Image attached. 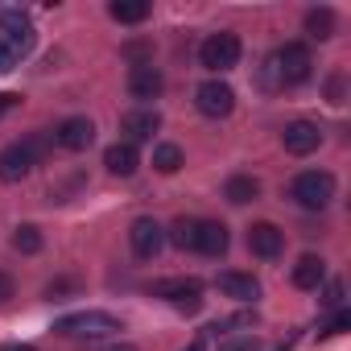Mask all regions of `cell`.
Listing matches in <instances>:
<instances>
[{"label":"cell","mask_w":351,"mask_h":351,"mask_svg":"<svg viewBox=\"0 0 351 351\" xmlns=\"http://www.w3.org/2000/svg\"><path fill=\"white\" fill-rule=\"evenodd\" d=\"M54 330L66 335V339H108V335L124 330V322L116 314H108V310H79V314L58 318Z\"/></svg>","instance_id":"cell-1"},{"label":"cell","mask_w":351,"mask_h":351,"mask_svg":"<svg viewBox=\"0 0 351 351\" xmlns=\"http://www.w3.org/2000/svg\"><path fill=\"white\" fill-rule=\"evenodd\" d=\"M289 195L298 199V207L322 211V207L335 199V173H326V169H306V173H298V178H293Z\"/></svg>","instance_id":"cell-2"},{"label":"cell","mask_w":351,"mask_h":351,"mask_svg":"<svg viewBox=\"0 0 351 351\" xmlns=\"http://www.w3.org/2000/svg\"><path fill=\"white\" fill-rule=\"evenodd\" d=\"M149 293L153 298H165L169 306H178L186 314H195L203 306V281H195V277H165V281L149 285Z\"/></svg>","instance_id":"cell-3"},{"label":"cell","mask_w":351,"mask_h":351,"mask_svg":"<svg viewBox=\"0 0 351 351\" xmlns=\"http://www.w3.org/2000/svg\"><path fill=\"white\" fill-rule=\"evenodd\" d=\"M240 54H244V46H240L236 34H211V38L199 46V58H203L207 71H232V66L240 62Z\"/></svg>","instance_id":"cell-4"},{"label":"cell","mask_w":351,"mask_h":351,"mask_svg":"<svg viewBox=\"0 0 351 351\" xmlns=\"http://www.w3.org/2000/svg\"><path fill=\"white\" fill-rule=\"evenodd\" d=\"M273 66H277V79H281V83H306L314 58H310V50H306L302 42H285V46L273 54Z\"/></svg>","instance_id":"cell-5"},{"label":"cell","mask_w":351,"mask_h":351,"mask_svg":"<svg viewBox=\"0 0 351 351\" xmlns=\"http://www.w3.org/2000/svg\"><path fill=\"white\" fill-rule=\"evenodd\" d=\"M0 29H5V50L13 58H25L34 50V25L21 9H0Z\"/></svg>","instance_id":"cell-6"},{"label":"cell","mask_w":351,"mask_h":351,"mask_svg":"<svg viewBox=\"0 0 351 351\" xmlns=\"http://www.w3.org/2000/svg\"><path fill=\"white\" fill-rule=\"evenodd\" d=\"M195 104H199L203 116L219 120V116H232V108H236V91H232L223 79H207V83L195 91Z\"/></svg>","instance_id":"cell-7"},{"label":"cell","mask_w":351,"mask_h":351,"mask_svg":"<svg viewBox=\"0 0 351 351\" xmlns=\"http://www.w3.org/2000/svg\"><path fill=\"white\" fill-rule=\"evenodd\" d=\"M128 240H132V252L141 256V261H153L161 248H165V228L157 223V219H136L132 223V232H128Z\"/></svg>","instance_id":"cell-8"},{"label":"cell","mask_w":351,"mask_h":351,"mask_svg":"<svg viewBox=\"0 0 351 351\" xmlns=\"http://www.w3.org/2000/svg\"><path fill=\"white\" fill-rule=\"evenodd\" d=\"M54 141H58L62 149H71V153H83V149H91V141H95V124H91L87 116H66V120L54 128Z\"/></svg>","instance_id":"cell-9"},{"label":"cell","mask_w":351,"mask_h":351,"mask_svg":"<svg viewBox=\"0 0 351 351\" xmlns=\"http://www.w3.org/2000/svg\"><path fill=\"white\" fill-rule=\"evenodd\" d=\"M281 145H285V153L306 157V153H314V149L322 145V128H318V124H310V120H293V124H285Z\"/></svg>","instance_id":"cell-10"},{"label":"cell","mask_w":351,"mask_h":351,"mask_svg":"<svg viewBox=\"0 0 351 351\" xmlns=\"http://www.w3.org/2000/svg\"><path fill=\"white\" fill-rule=\"evenodd\" d=\"M157 128H161V116H157L153 108H132V112L120 116V132H124L128 145H136V141H153Z\"/></svg>","instance_id":"cell-11"},{"label":"cell","mask_w":351,"mask_h":351,"mask_svg":"<svg viewBox=\"0 0 351 351\" xmlns=\"http://www.w3.org/2000/svg\"><path fill=\"white\" fill-rule=\"evenodd\" d=\"M248 248H252V256H261V261H277L281 248H285V232H281L277 223H252V228H248Z\"/></svg>","instance_id":"cell-12"},{"label":"cell","mask_w":351,"mask_h":351,"mask_svg":"<svg viewBox=\"0 0 351 351\" xmlns=\"http://www.w3.org/2000/svg\"><path fill=\"white\" fill-rule=\"evenodd\" d=\"M34 165H38V161H34V153L25 149V141L5 145V149H0V182H21Z\"/></svg>","instance_id":"cell-13"},{"label":"cell","mask_w":351,"mask_h":351,"mask_svg":"<svg viewBox=\"0 0 351 351\" xmlns=\"http://www.w3.org/2000/svg\"><path fill=\"white\" fill-rule=\"evenodd\" d=\"M161 91H165V75H161L153 62L128 71V95H132V99H157Z\"/></svg>","instance_id":"cell-14"},{"label":"cell","mask_w":351,"mask_h":351,"mask_svg":"<svg viewBox=\"0 0 351 351\" xmlns=\"http://www.w3.org/2000/svg\"><path fill=\"white\" fill-rule=\"evenodd\" d=\"M228 244H232L228 223H219V219H199L195 252H203V256H223V252H228Z\"/></svg>","instance_id":"cell-15"},{"label":"cell","mask_w":351,"mask_h":351,"mask_svg":"<svg viewBox=\"0 0 351 351\" xmlns=\"http://www.w3.org/2000/svg\"><path fill=\"white\" fill-rule=\"evenodd\" d=\"M104 165H108V173H116V178H132L136 165H141V153H136V145L116 141V145L104 149Z\"/></svg>","instance_id":"cell-16"},{"label":"cell","mask_w":351,"mask_h":351,"mask_svg":"<svg viewBox=\"0 0 351 351\" xmlns=\"http://www.w3.org/2000/svg\"><path fill=\"white\" fill-rule=\"evenodd\" d=\"M215 285H219V293H228L236 302H256L261 298V281L252 273H219Z\"/></svg>","instance_id":"cell-17"},{"label":"cell","mask_w":351,"mask_h":351,"mask_svg":"<svg viewBox=\"0 0 351 351\" xmlns=\"http://www.w3.org/2000/svg\"><path fill=\"white\" fill-rule=\"evenodd\" d=\"M322 281H326V261L314 256V252H306V256L293 265V285H298V289H318Z\"/></svg>","instance_id":"cell-18"},{"label":"cell","mask_w":351,"mask_h":351,"mask_svg":"<svg viewBox=\"0 0 351 351\" xmlns=\"http://www.w3.org/2000/svg\"><path fill=\"white\" fill-rule=\"evenodd\" d=\"M223 199L244 207V203H256L261 199V182L252 178V173H232V178L223 182Z\"/></svg>","instance_id":"cell-19"},{"label":"cell","mask_w":351,"mask_h":351,"mask_svg":"<svg viewBox=\"0 0 351 351\" xmlns=\"http://www.w3.org/2000/svg\"><path fill=\"white\" fill-rule=\"evenodd\" d=\"M108 13H112V21H120V25H141V21L149 17V5H145V0H112Z\"/></svg>","instance_id":"cell-20"},{"label":"cell","mask_w":351,"mask_h":351,"mask_svg":"<svg viewBox=\"0 0 351 351\" xmlns=\"http://www.w3.org/2000/svg\"><path fill=\"white\" fill-rule=\"evenodd\" d=\"M335 29H339V17H335L330 9H310V13H306V34H310V38L326 42V38H335Z\"/></svg>","instance_id":"cell-21"},{"label":"cell","mask_w":351,"mask_h":351,"mask_svg":"<svg viewBox=\"0 0 351 351\" xmlns=\"http://www.w3.org/2000/svg\"><path fill=\"white\" fill-rule=\"evenodd\" d=\"M153 169H161V173H178V169H182V149L169 145V141L153 145Z\"/></svg>","instance_id":"cell-22"},{"label":"cell","mask_w":351,"mask_h":351,"mask_svg":"<svg viewBox=\"0 0 351 351\" xmlns=\"http://www.w3.org/2000/svg\"><path fill=\"white\" fill-rule=\"evenodd\" d=\"M195 232H199V219H186V215L169 223V240L178 244L182 252H195Z\"/></svg>","instance_id":"cell-23"},{"label":"cell","mask_w":351,"mask_h":351,"mask_svg":"<svg viewBox=\"0 0 351 351\" xmlns=\"http://www.w3.org/2000/svg\"><path fill=\"white\" fill-rule=\"evenodd\" d=\"M13 248H17V252H25V256L42 252V232H38L34 223H21V228L13 232Z\"/></svg>","instance_id":"cell-24"},{"label":"cell","mask_w":351,"mask_h":351,"mask_svg":"<svg viewBox=\"0 0 351 351\" xmlns=\"http://www.w3.org/2000/svg\"><path fill=\"white\" fill-rule=\"evenodd\" d=\"M347 326H351V314H347V310H339V314H335V318L322 326V335H343Z\"/></svg>","instance_id":"cell-25"},{"label":"cell","mask_w":351,"mask_h":351,"mask_svg":"<svg viewBox=\"0 0 351 351\" xmlns=\"http://www.w3.org/2000/svg\"><path fill=\"white\" fill-rule=\"evenodd\" d=\"M75 289H79V281H50V285H46V298L54 302V298H62V293H75Z\"/></svg>","instance_id":"cell-26"},{"label":"cell","mask_w":351,"mask_h":351,"mask_svg":"<svg viewBox=\"0 0 351 351\" xmlns=\"http://www.w3.org/2000/svg\"><path fill=\"white\" fill-rule=\"evenodd\" d=\"M343 302V285L339 281H326V289H322V306H339Z\"/></svg>","instance_id":"cell-27"},{"label":"cell","mask_w":351,"mask_h":351,"mask_svg":"<svg viewBox=\"0 0 351 351\" xmlns=\"http://www.w3.org/2000/svg\"><path fill=\"white\" fill-rule=\"evenodd\" d=\"M256 343H252V335H240V339H232V343H223L219 351H252Z\"/></svg>","instance_id":"cell-28"},{"label":"cell","mask_w":351,"mask_h":351,"mask_svg":"<svg viewBox=\"0 0 351 351\" xmlns=\"http://www.w3.org/2000/svg\"><path fill=\"white\" fill-rule=\"evenodd\" d=\"M21 104V95H13V91H0V116H5V112H13Z\"/></svg>","instance_id":"cell-29"},{"label":"cell","mask_w":351,"mask_h":351,"mask_svg":"<svg viewBox=\"0 0 351 351\" xmlns=\"http://www.w3.org/2000/svg\"><path fill=\"white\" fill-rule=\"evenodd\" d=\"M326 91H330V104H343V75H335Z\"/></svg>","instance_id":"cell-30"},{"label":"cell","mask_w":351,"mask_h":351,"mask_svg":"<svg viewBox=\"0 0 351 351\" xmlns=\"http://www.w3.org/2000/svg\"><path fill=\"white\" fill-rule=\"evenodd\" d=\"M5 298H13V277L0 273V302H5Z\"/></svg>","instance_id":"cell-31"},{"label":"cell","mask_w":351,"mask_h":351,"mask_svg":"<svg viewBox=\"0 0 351 351\" xmlns=\"http://www.w3.org/2000/svg\"><path fill=\"white\" fill-rule=\"evenodd\" d=\"M13 62H17V58H13L5 46H0V71H13Z\"/></svg>","instance_id":"cell-32"},{"label":"cell","mask_w":351,"mask_h":351,"mask_svg":"<svg viewBox=\"0 0 351 351\" xmlns=\"http://www.w3.org/2000/svg\"><path fill=\"white\" fill-rule=\"evenodd\" d=\"M0 351H34L29 343H9V347H0Z\"/></svg>","instance_id":"cell-33"},{"label":"cell","mask_w":351,"mask_h":351,"mask_svg":"<svg viewBox=\"0 0 351 351\" xmlns=\"http://www.w3.org/2000/svg\"><path fill=\"white\" fill-rule=\"evenodd\" d=\"M108 351H136V347H128V343H116V347H108Z\"/></svg>","instance_id":"cell-34"},{"label":"cell","mask_w":351,"mask_h":351,"mask_svg":"<svg viewBox=\"0 0 351 351\" xmlns=\"http://www.w3.org/2000/svg\"><path fill=\"white\" fill-rule=\"evenodd\" d=\"M186 351H203V339H195V343H191V347H186Z\"/></svg>","instance_id":"cell-35"}]
</instances>
